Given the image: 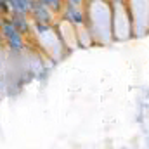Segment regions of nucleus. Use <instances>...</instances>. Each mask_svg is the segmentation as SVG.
<instances>
[{"label":"nucleus","mask_w":149,"mask_h":149,"mask_svg":"<svg viewBox=\"0 0 149 149\" xmlns=\"http://www.w3.org/2000/svg\"><path fill=\"white\" fill-rule=\"evenodd\" d=\"M0 35L3 38V45L12 52V54H21L26 50V37L21 35L10 23L9 17H2L0 23Z\"/></svg>","instance_id":"1"},{"label":"nucleus","mask_w":149,"mask_h":149,"mask_svg":"<svg viewBox=\"0 0 149 149\" xmlns=\"http://www.w3.org/2000/svg\"><path fill=\"white\" fill-rule=\"evenodd\" d=\"M30 19L33 24H43V26H54L57 14L52 12L45 3H42L40 0L31 2V9H30Z\"/></svg>","instance_id":"2"},{"label":"nucleus","mask_w":149,"mask_h":149,"mask_svg":"<svg viewBox=\"0 0 149 149\" xmlns=\"http://www.w3.org/2000/svg\"><path fill=\"white\" fill-rule=\"evenodd\" d=\"M85 17H87L85 7H81V5H73V3H68V2L64 3L63 10H61V14H59V19H61L63 23L73 26V28H81V26H85Z\"/></svg>","instance_id":"3"},{"label":"nucleus","mask_w":149,"mask_h":149,"mask_svg":"<svg viewBox=\"0 0 149 149\" xmlns=\"http://www.w3.org/2000/svg\"><path fill=\"white\" fill-rule=\"evenodd\" d=\"M9 19H10L12 26H14V28H16L21 35H24L26 38H28V35H30L31 31H33V24H31L30 16L21 14V12H10Z\"/></svg>","instance_id":"4"},{"label":"nucleus","mask_w":149,"mask_h":149,"mask_svg":"<svg viewBox=\"0 0 149 149\" xmlns=\"http://www.w3.org/2000/svg\"><path fill=\"white\" fill-rule=\"evenodd\" d=\"M42 3H45L52 12H56L57 14V17H59V14H61V10H63V7H64V3H66V0H40Z\"/></svg>","instance_id":"5"},{"label":"nucleus","mask_w":149,"mask_h":149,"mask_svg":"<svg viewBox=\"0 0 149 149\" xmlns=\"http://www.w3.org/2000/svg\"><path fill=\"white\" fill-rule=\"evenodd\" d=\"M12 12L10 9V0H0V16L2 17H9Z\"/></svg>","instance_id":"6"},{"label":"nucleus","mask_w":149,"mask_h":149,"mask_svg":"<svg viewBox=\"0 0 149 149\" xmlns=\"http://www.w3.org/2000/svg\"><path fill=\"white\" fill-rule=\"evenodd\" d=\"M30 2H33V0H30Z\"/></svg>","instance_id":"7"}]
</instances>
